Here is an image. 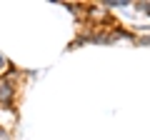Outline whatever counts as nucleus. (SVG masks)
Returning <instances> with one entry per match:
<instances>
[{
	"label": "nucleus",
	"mask_w": 150,
	"mask_h": 140,
	"mask_svg": "<svg viewBox=\"0 0 150 140\" xmlns=\"http://www.w3.org/2000/svg\"><path fill=\"white\" fill-rule=\"evenodd\" d=\"M13 98V85L10 80H0V105H8Z\"/></svg>",
	"instance_id": "1"
}]
</instances>
